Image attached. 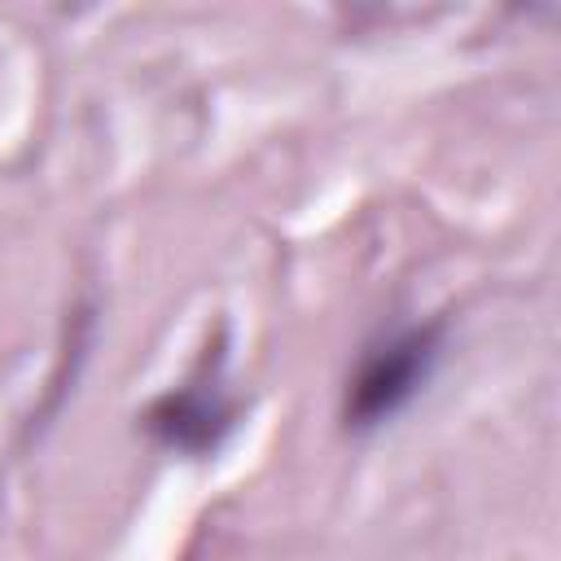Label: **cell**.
I'll return each instance as SVG.
<instances>
[{
  "label": "cell",
  "instance_id": "cell-1",
  "mask_svg": "<svg viewBox=\"0 0 561 561\" xmlns=\"http://www.w3.org/2000/svg\"><path fill=\"white\" fill-rule=\"evenodd\" d=\"M443 333H447L443 320H425V324H403L373 337L346 377V394H342L346 430L368 434L394 421L430 386L443 359Z\"/></svg>",
  "mask_w": 561,
  "mask_h": 561
},
{
  "label": "cell",
  "instance_id": "cell-2",
  "mask_svg": "<svg viewBox=\"0 0 561 561\" xmlns=\"http://www.w3.org/2000/svg\"><path fill=\"white\" fill-rule=\"evenodd\" d=\"M232 425H237V403L224 394L219 377H193L167 390L162 399H153V408L145 412V430L162 447L188 456L215 451Z\"/></svg>",
  "mask_w": 561,
  "mask_h": 561
}]
</instances>
